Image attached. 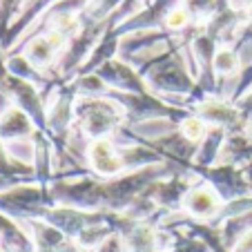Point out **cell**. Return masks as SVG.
Returning <instances> with one entry per match:
<instances>
[{"label": "cell", "mask_w": 252, "mask_h": 252, "mask_svg": "<svg viewBox=\"0 0 252 252\" xmlns=\"http://www.w3.org/2000/svg\"><path fill=\"white\" fill-rule=\"evenodd\" d=\"M232 54H230V52H221L219 54V56H217V67H219V69L221 71H228L230 69V67H232Z\"/></svg>", "instance_id": "cell-5"}, {"label": "cell", "mask_w": 252, "mask_h": 252, "mask_svg": "<svg viewBox=\"0 0 252 252\" xmlns=\"http://www.w3.org/2000/svg\"><path fill=\"white\" fill-rule=\"evenodd\" d=\"M94 163L100 172H116L119 170V161L112 157L107 143H98L94 148Z\"/></svg>", "instance_id": "cell-1"}, {"label": "cell", "mask_w": 252, "mask_h": 252, "mask_svg": "<svg viewBox=\"0 0 252 252\" xmlns=\"http://www.w3.org/2000/svg\"><path fill=\"white\" fill-rule=\"evenodd\" d=\"M183 132H186L190 138H199L201 134H203V121H196V119L186 121V125H183Z\"/></svg>", "instance_id": "cell-3"}, {"label": "cell", "mask_w": 252, "mask_h": 252, "mask_svg": "<svg viewBox=\"0 0 252 252\" xmlns=\"http://www.w3.org/2000/svg\"><path fill=\"white\" fill-rule=\"evenodd\" d=\"M190 210L194 214H210L214 210V199L210 192H194L190 196Z\"/></svg>", "instance_id": "cell-2"}, {"label": "cell", "mask_w": 252, "mask_h": 252, "mask_svg": "<svg viewBox=\"0 0 252 252\" xmlns=\"http://www.w3.org/2000/svg\"><path fill=\"white\" fill-rule=\"evenodd\" d=\"M186 23H188V11L186 9H176V11H172V14L167 16V25H170L172 29L183 27Z\"/></svg>", "instance_id": "cell-4"}]
</instances>
